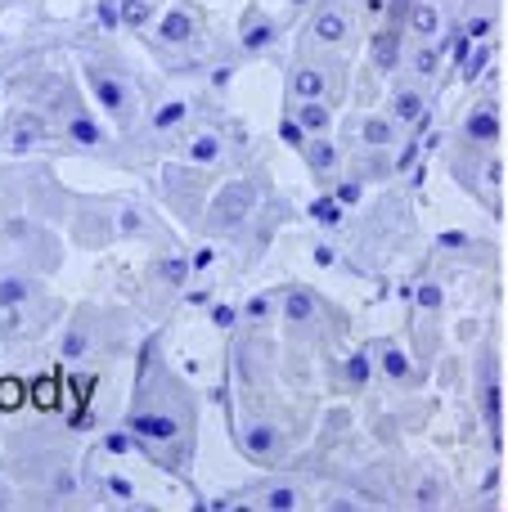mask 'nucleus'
Wrapping results in <instances>:
<instances>
[{
  "mask_svg": "<svg viewBox=\"0 0 508 512\" xmlns=\"http://www.w3.org/2000/svg\"><path fill=\"white\" fill-rule=\"evenodd\" d=\"M126 427H131V436L140 441V450H158V445H180V436H185V418H180V409H158V405H140V409H131Z\"/></svg>",
  "mask_w": 508,
  "mask_h": 512,
  "instance_id": "nucleus-1",
  "label": "nucleus"
},
{
  "mask_svg": "<svg viewBox=\"0 0 508 512\" xmlns=\"http://www.w3.org/2000/svg\"><path fill=\"white\" fill-rule=\"evenodd\" d=\"M248 212H257V189H252L248 180H230V185H221V194L212 198V216H207V225L221 230V234H230L248 221Z\"/></svg>",
  "mask_w": 508,
  "mask_h": 512,
  "instance_id": "nucleus-2",
  "label": "nucleus"
},
{
  "mask_svg": "<svg viewBox=\"0 0 508 512\" xmlns=\"http://www.w3.org/2000/svg\"><path fill=\"white\" fill-rule=\"evenodd\" d=\"M482 414H486V427H491V445L500 450L504 445V414H500V364H495V355L482 360Z\"/></svg>",
  "mask_w": 508,
  "mask_h": 512,
  "instance_id": "nucleus-3",
  "label": "nucleus"
},
{
  "mask_svg": "<svg viewBox=\"0 0 508 512\" xmlns=\"http://www.w3.org/2000/svg\"><path fill=\"white\" fill-rule=\"evenodd\" d=\"M86 81H90V90H95V99H99V108H104V113H113V117H131V90H126V81H122V77H108V72L90 68V72H86Z\"/></svg>",
  "mask_w": 508,
  "mask_h": 512,
  "instance_id": "nucleus-4",
  "label": "nucleus"
},
{
  "mask_svg": "<svg viewBox=\"0 0 508 512\" xmlns=\"http://www.w3.org/2000/svg\"><path fill=\"white\" fill-rule=\"evenodd\" d=\"M401 45H405V27H396V23L378 27V32L369 36V59H374V68L378 72L401 68Z\"/></svg>",
  "mask_w": 508,
  "mask_h": 512,
  "instance_id": "nucleus-5",
  "label": "nucleus"
},
{
  "mask_svg": "<svg viewBox=\"0 0 508 512\" xmlns=\"http://www.w3.org/2000/svg\"><path fill=\"white\" fill-rule=\"evenodd\" d=\"M464 135L473 144H495L500 140V113H495V99H486L482 108H473V113L464 117Z\"/></svg>",
  "mask_w": 508,
  "mask_h": 512,
  "instance_id": "nucleus-6",
  "label": "nucleus"
},
{
  "mask_svg": "<svg viewBox=\"0 0 508 512\" xmlns=\"http://www.w3.org/2000/svg\"><path fill=\"white\" fill-rule=\"evenodd\" d=\"M405 32L423 36V41H432V36L441 32V9L432 5V0H414L410 18H405Z\"/></svg>",
  "mask_w": 508,
  "mask_h": 512,
  "instance_id": "nucleus-7",
  "label": "nucleus"
},
{
  "mask_svg": "<svg viewBox=\"0 0 508 512\" xmlns=\"http://www.w3.org/2000/svg\"><path fill=\"white\" fill-rule=\"evenodd\" d=\"M311 36L320 45H342L347 41V18H342L338 9H320V14L311 18Z\"/></svg>",
  "mask_w": 508,
  "mask_h": 512,
  "instance_id": "nucleus-8",
  "label": "nucleus"
},
{
  "mask_svg": "<svg viewBox=\"0 0 508 512\" xmlns=\"http://www.w3.org/2000/svg\"><path fill=\"white\" fill-rule=\"evenodd\" d=\"M158 41H167V45H185V41H194V14H185V9H171V14H162V23H158Z\"/></svg>",
  "mask_w": 508,
  "mask_h": 512,
  "instance_id": "nucleus-9",
  "label": "nucleus"
},
{
  "mask_svg": "<svg viewBox=\"0 0 508 512\" xmlns=\"http://www.w3.org/2000/svg\"><path fill=\"white\" fill-rule=\"evenodd\" d=\"M5 140H9V149L14 153H27L36 140H45V122L41 117H18V122L5 131Z\"/></svg>",
  "mask_w": 508,
  "mask_h": 512,
  "instance_id": "nucleus-10",
  "label": "nucleus"
},
{
  "mask_svg": "<svg viewBox=\"0 0 508 512\" xmlns=\"http://www.w3.org/2000/svg\"><path fill=\"white\" fill-rule=\"evenodd\" d=\"M243 450L252 454V459H270L275 454V445H279V436H275V427H266V423H252V427H243Z\"/></svg>",
  "mask_w": 508,
  "mask_h": 512,
  "instance_id": "nucleus-11",
  "label": "nucleus"
},
{
  "mask_svg": "<svg viewBox=\"0 0 508 512\" xmlns=\"http://www.w3.org/2000/svg\"><path fill=\"white\" fill-rule=\"evenodd\" d=\"M288 90H293V99H324L329 81H324L320 68H297L293 77H288Z\"/></svg>",
  "mask_w": 508,
  "mask_h": 512,
  "instance_id": "nucleus-12",
  "label": "nucleus"
},
{
  "mask_svg": "<svg viewBox=\"0 0 508 512\" xmlns=\"http://www.w3.org/2000/svg\"><path fill=\"white\" fill-rule=\"evenodd\" d=\"M423 113H428V99H423L419 90H396V95H392V117L401 126H414Z\"/></svg>",
  "mask_w": 508,
  "mask_h": 512,
  "instance_id": "nucleus-13",
  "label": "nucleus"
},
{
  "mask_svg": "<svg viewBox=\"0 0 508 512\" xmlns=\"http://www.w3.org/2000/svg\"><path fill=\"white\" fill-rule=\"evenodd\" d=\"M27 400H32L36 409H54L63 400V382L54 378V373H41V378L27 382Z\"/></svg>",
  "mask_w": 508,
  "mask_h": 512,
  "instance_id": "nucleus-14",
  "label": "nucleus"
},
{
  "mask_svg": "<svg viewBox=\"0 0 508 512\" xmlns=\"http://www.w3.org/2000/svg\"><path fill=\"white\" fill-rule=\"evenodd\" d=\"M270 45H275V23L261 14L243 18V50H270Z\"/></svg>",
  "mask_w": 508,
  "mask_h": 512,
  "instance_id": "nucleus-15",
  "label": "nucleus"
},
{
  "mask_svg": "<svg viewBox=\"0 0 508 512\" xmlns=\"http://www.w3.org/2000/svg\"><path fill=\"white\" fill-rule=\"evenodd\" d=\"M297 122H302L311 135H329L333 113H329V104H320V99H302V104H297Z\"/></svg>",
  "mask_w": 508,
  "mask_h": 512,
  "instance_id": "nucleus-16",
  "label": "nucleus"
},
{
  "mask_svg": "<svg viewBox=\"0 0 508 512\" xmlns=\"http://www.w3.org/2000/svg\"><path fill=\"white\" fill-rule=\"evenodd\" d=\"M360 140H365L369 149H387V144L396 140V117H365V122H360Z\"/></svg>",
  "mask_w": 508,
  "mask_h": 512,
  "instance_id": "nucleus-17",
  "label": "nucleus"
},
{
  "mask_svg": "<svg viewBox=\"0 0 508 512\" xmlns=\"http://www.w3.org/2000/svg\"><path fill=\"white\" fill-rule=\"evenodd\" d=\"M221 135H212V131H203V135H194V140H189V162H194V167H212V162H221Z\"/></svg>",
  "mask_w": 508,
  "mask_h": 512,
  "instance_id": "nucleus-18",
  "label": "nucleus"
},
{
  "mask_svg": "<svg viewBox=\"0 0 508 512\" xmlns=\"http://www.w3.org/2000/svg\"><path fill=\"white\" fill-rule=\"evenodd\" d=\"M284 319H293V324H311V319H315V297H311V292H306V288H288Z\"/></svg>",
  "mask_w": 508,
  "mask_h": 512,
  "instance_id": "nucleus-19",
  "label": "nucleus"
},
{
  "mask_svg": "<svg viewBox=\"0 0 508 512\" xmlns=\"http://www.w3.org/2000/svg\"><path fill=\"white\" fill-rule=\"evenodd\" d=\"M306 216H311L315 225H329V230H333V225H342V203H338V194H320L311 207H306Z\"/></svg>",
  "mask_w": 508,
  "mask_h": 512,
  "instance_id": "nucleus-20",
  "label": "nucleus"
},
{
  "mask_svg": "<svg viewBox=\"0 0 508 512\" xmlns=\"http://www.w3.org/2000/svg\"><path fill=\"white\" fill-rule=\"evenodd\" d=\"M68 135L81 144V149H99V144H104V131H99V122H90L86 113L72 117V122H68Z\"/></svg>",
  "mask_w": 508,
  "mask_h": 512,
  "instance_id": "nucleus-21",
  "label": "nucleus"
},
{
  "mask_svg": "<svg viewBox=\"0 0 508 512\" xmlns=\"http://www.w3.org/2000/svg\"><path fill=\"white\" fill-rule=\"evenodd\" d=\"M441 54H446V45H437V41H423L419 45V54H414V72H419V77H437L441 72Z\"/></svg>",
  "mask_w": 508,
  "mask_h": 512,
  "instance_id": "nucleus-22",
  "label": "nucleus"
},
{
  "mask_svg": "<svg viewBox=\"0 0 508 512\" xmlns=\"http://www.w3.org/2000/svg\"><path fill=\"white\" fill-rule=\"evenodd\" d=\"M306 162H311V171H333V162H338V149H333V140H306Z\"/></svg>",
  "mask_w": 508,
  "mask_h": 512,
  "instance_id": "nucleus-23",
  "label": "nucleus"
},
{
  "mask_svg": "<svg viewBox=\"0 0 508 512\" xmlns=\"http://www.w3.org/2000/svg\"><path fill=\"white\" fill-rule=\"evenodd\" d=\"M189 117V104L185 99H167V104L153 113V131H171V126H180Z\"/></svg>",
  "mask_w": 508,
  "mask_h": 512,
  "instance_id": "nucleus-24",
  "label": "nucleus"
},
{
  "mask_svg": "<svg viewBox=\"0 0 508 512\" xmlns=\"http://www.w3.org/2000/svg\"><path fill=\"white\" fill-rule=\"evenodd\" d=\"M383 369H387V378H392V382H405V378H410V355H405L401 346H387V351H383Z\"/></svg>",
  "mask_w": 508,
  "mask_h": 512,
  "instance_id": "nucleus-25",
  "label": "nucleus"
},
{
  "mask_svg": "<svg viewBox=\"0 0 508 512\" xmlns=\"http://www.w3.org/2000/svg\"><path fill=\"white\" fill-rule=\"evenodd\" d=\"M270 512H293L297 504H302V495H297L293 486H275V490H266V499H261Z\"/></svg>",
  "mask_w": 508,
  "mask_h": 512,
  "instance_id": "nucleus-26",
  "label": "nucleus"
},
{
  "mask_svg": "<svg viewBox=\"0 0 508 512\" xmlns=\"http://www.w3.org/2000/svg\"><path fill=\"white\" fill-rule=\"evenodd\" d=\"M23 400H27V382H18V378L5 373V378H0V409L9 414V409H18Z\"/></svg>",
  "mask_w": 508,
  "mask_h": 512,
  "instance_id": "nucleus-27",
  "label": "nucleus"
},
{
  "mask_svg": "<svg viewBox=\"0 0 508 512\" xmlns=\"http://www.w3.org/2000/svg\"><path fill=\"white\" fill-rule=\"evenodd\" d=\"M27 297H32V283L27 279H0V306H18Z\"/></svg>",
  "mask_w": 508,
  "mask_h": 512,
  "instance_id": "nucleus-28",
  "label": "nucleus"
},
{
  "mask_svg": "<svg viewBox=\"0 0 508 512\" xmlns=\"http://www.w3.org/2000/svg\"><path fill=\"white\" fill-rule=\"evenodd\" d=\"M419 153H423V140H405V144H401V153H396V162H392V171H396V176H405V171H414V162H419Z\"/></svg>",
  "mask_w": 508,
  "mask_h": 512,
  "instance_id": "nucleus-29",
  "label": "nucleus"
},
{
  "mask_svg": "<svg viewBox=\"0 0 508 512\" xmlns=\"http://www.w3.org/2000/svg\"><path fill=\"white\" fill-rule=\"evenodd\" d=\"M369 373H374V369H369V355H365V351L347 355V382H351V387H365Z\"/></svg>",
  "mask_w": 508,
  "mask_h": 512,
  "instance_id": "nucleus-30",
  "label": "nucleus"
},
{
  "mask_svg": "<svg viewBox=\"0 0 508 512\" xmlns=\"http://www.w3.org/2000/svg\"><path fill=\"white\" fill-rule=\"evenodd\" d=\"M122 23L140 32V27L149 23V0H122Z\"/></svg>",
  "mask_w": 508,
  "mask_h": 512,
  "instance_id": "nucleus-31",
  "label": "nucleus"
},
{
  "mask_svg": "<svg viewBox=\"0 0 508 512\" xmlns=\"http://www.w3.org/2000/svg\"><path fill=\"white\" fill-rule=\"evenodd\" d=\"M306 126L302 122H293V117H284V122H279V140L288 144V149H306Z\"/></svg>",
  "mask_w": 508,
  "mask_h": 512,
  "instance_id": "nucleus-32",
  "label": "nucleus"
},
{
  "mask_svg": "<svg viewBox=\"0 0 508 512\" xmlns=\"http://www.w3.org/2000/svg\"><path fill=\"white\" fill-rule=\"evenodd\" d=\"M95 18H99V27H104V32H117V27H122V5H113V0H99Z\"/></svg>",
  "mask_w": 508,
  "mask_h": 512,
  "instance_id": "nucleus-33",
  "label": "nucleus"
},
{
  "mask_svg": "<svg viewBox=\"0 0 508 512\" xmlns=\"http://www.w3.org/2000/svg\"><path fill=\"white\" fill-rule=\"evenodd\" d=\"M63 360H68V364L86 360V333H81V328H72V333L63 337Z\"/></svg>",
  "mask_w": 508,
  "mask_h": 512,
  "instance_id": "nucleus-34",
  "label": "nucleus"
},
{
  "mask_svg": "<svg viewBox=\"0 0 508 512\" xmlns=\"http://www.w3.org/2000/svg\"><path fill=\"white\" fill-rule=\"evenodd\" d=\"M158 274H162V279H167V283H185L189 261H185V256H167V261L158 265Z\"/></svg>",
  "mask_w": 508,
  "mask_h": 512,
  "instance_id": "nucleus-35",
  "label": "nucleus"
},
{
  "mask_svg": "<svg viewBox=\"0 0 508 512\" xmlns=\"http://www.w3.org/2000/svg\"><path fill=\"white\" fill-rule=\"evenodd\" d=\"M135 445H140V441H135V436H131V427H126V432H113V436H108V441H104V450H108V454H131Z\"/></svg>",
  "mask_w": 508,
  "mask_h": 512,
  "instance_id": "nucleus-36",
  "label": "nucleus"
},
{
  "mask_svg": "<svg viewBox=\"0 0 508 512\" xmlns=\"http://www.w3.org/2000/svg\"><path fill=\"white\" fill-rule=\"evenodd\" d=\"M491 18H486V14H477V18H468V23H464V36H468V41H486V36H491Z\"/></svg>",
  "mask_w": 508,
  "mask_h": 512,
  "instance_id": "nucleus-37",
  "label": "nucleus"
},
{
  "mask_svg": "<svg viewBox=\"0 0 508 512\" xmlns=\"http://www.w3.org/2000/svg\"><path fill=\"white\" fill-rule=\"evenodd\" d=\"M414 297H419L423 310H437L441 306V288H437V283H419V292H414Z\"/></svg>",
  "mask_w": 508,
  "mask_h": 512,
  "instance_id": "nucleus-38",
  "label": "nucleus"
},
{
  "mask_svg": "<svg viewBox=\"0 0 508 512\" xmlns=\"http://www.w3.org/2000/svg\"><path fill=\"white\" fill-rule=\"evenodd\" d=\"M437 248H450V252L468 248V234H464V230H446V234H437Z\"/></svg>",
  "mask_w": 508,
  "mask_h": 512,
  "instance_id": "nucleus-39",
  "label": "nucleus"
},
{
  "mask_svg": "<svg viewBox=\"0 0 508 512\" xmlns=\"http://www.w3.org/2000/svg\"><path fill=\"white\" fill-rule=\"evenodd\" d=\"M104 486H108V495H117V499H135V486L126 477H108Z\"/></svg>",
  "mask_w": 508,
  "mask_h": 512,
  "instance_id": "nucleus-40",
  "label": "nucleus"
},
{
  "mask_svg": "<svg viewBox=\"0 0 508 512\" xmlns=\"http://www.w3.org/2000/svg\"><path fill=\"white\" fill-rule=\"evenodd\" d=\"M432 504H441V486L437 481H423L419 486V508H432Z\"/></svg>",
  "mask_w": 508,
  "mask_h": 512,
  "instance_id": "nucleus-41",
  "label": "nucleus"
},
{
  "mask_svg": "<svg viewBox=\"0 0 508 512\" xmlns=\"http://www.w3.org/2000/svg\"><path fill=\"white\" fill-rule=\"evenodd\" d=\"M338 203L342 207H356L360 203V180H347V185H338Z\"/></svg>",
  "mask_w": 508,
  "mask_h": 512,
  "instance_id": "nucleus-42",
  "label": "nucleus"
},
{
  "mask_svg": "<svg viewBox=\"0 0 508 512\" xmlns=\"http://www.w3.org/2000/svg\"><path fill=\"white\" fill-rule=\"evenodd\" d=\"M243 315H248V319H266L270 315V297H252L248 306H243Z\"/></svg>",
  "mask_w": 508,
  "mask_h": 512,
  "instance_id": "nucleus-43",
  "label": "nucleus"
},
{
  "mask_svg": "<svg viewBox=\"0 0 508 512\" xmlns=\"http://www.w3.org/2000/svg\"><path fill=\"white\" fill-rule=\"evenodd\" d=\"M234 319H239V315H234L230 306H212V324L216 328H234Z\"/></svg>",
  "mask_w": 508,
  "mask_h": 512,
  "instance_id": "nucleus-44",
  "label": "nucleus"
},
{
  "mask_svg": "<svg viewBox=\"0 0 508 512\" xmlns=\"http://www.w3.org/2000/svg\"><path fill=\"white\" fill-rule=\"evenodd\" d=\"M212 261H216V252H212V248H198V252H194V261H189V265H194V270H207Z\"/></svg>",
  "mask_w": 508,
  "mask_h": 512,
  "instance_id": "nucleus-45",
  "label": "nucleus"
},
{
  "mask_svg": "<svg viewBox=\"0 0 508 512\" xmlns=\"http://www.w3.org/2000/svg\"><path fill=\"white\" fill-rule=\"evenodd\" d=\"M122 230H140V212H135V207L122 212Z\"/></svg>",
  "mask_w": 508,
  "mask_h": 512,
  "instance_id": "nucleus-46",
  "label": "nucleus"
},
{
  "mask_svg": "<svg viewBox=\"0 0 508 512\" xmlns=\"http://www.w3.org/2000/svg\"><path fill=\"white\" fill-rule=\"evenodd\" d=\"M333 261H338V252L333 248H315V265H333Z\"/></svg>",
  "mask_w": 508,
  "mask_h": 512,
  "instance_id": "nucleus-47",
  "label": "nucleus"
},
{
  "mask_svg": "<svg viewBox=\"0 0 508 512\" xmlns=\"http://www.w3.org/2000/svg\"><path fill=\"white\" fill-rule=\"evenodd\" d=\"M387 5H392V0H365L369 14H387Z\"/></svg>",
  "mask_w": 508,
  "mask_h": 512,
  "instance_id": "nucleus-48",
  "label": "nucleus"
},
{
  "mask_svg": "<svg viewBox=\"0 0 508 512\" xmlns=\"http://www.w3.org/2000/svg\"><path fill=\"white\" fill-rule=\"evenodd\" d=\"M293 5H306V0H293Z\"/></svg>",
  "mask_w": 508,
  "mask_h": 512,
  "instance_id": "nucleus-49",
  "label": "nucleus"
}]
</instances>
